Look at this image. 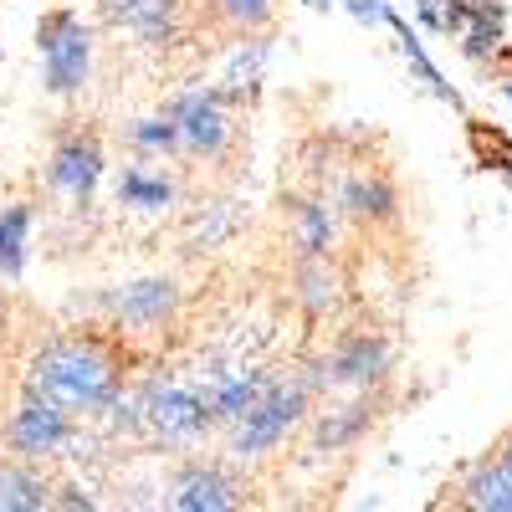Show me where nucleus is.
<instances>
[{
  "label": "nucleus",
  "mask_w": 512,
  "mask_h": 512,
  "mask_svg": "<svg viewBox=\"0 0 512 512\" xmlns=\"http://www.w3.org/2000/svg\"><path fill=\"white\" fill-rule=\"evenodd\" d=\"M26 390L62 400L72 415H98L113 410V400L123 395V364L98 333H57L31 354Z\"/></svg>",
  "instance_id": "f257e3e1"
},
{
  "label": "nucleus",
  "mask_w": 512,
  "mask_h": 512,
  "mask_svg": "<svg viewBox=\"0 0 512 512\" xmlns=\"http://www.w3.org/2000/svg\"><path fill=\"white\" fill-rule=\"evenodd\" d=\"M313 395H318V390L308 384V374H303V379H272L267 395L231 425V456H236V461H262V456H272V451L297 431V425L313 415Z\"/></svg>",
  "instance_id": "f03ea898"
},
{
  "label": "nucleus",
  "mask_w": 512,
  "mask_h": 512,
  "mask_svg": "<svg viewBox=\"0 0 512 512\" xmlns=\"http://www.w3.org/2000/svg\"><path fill=\"white\" fill-rule=\"evenodd\" d=\"M36 52H41V82L52 98H77L93 77V26L72 6H52L36 21Z\"/></svg>",
  "instance_id": "7ed1b4c3"
},
{
  "label": "nucleus",
  "mask_w": 512,
  "mask_h": 512,
  "mask_svg": "<svg viewBox=\"0 0 512 512\" xmlns=\"http://www.w3.org/2000/svg\"><path fill=\"white\" fill-rule=\"evenodd\" d=\"M139 431H149L164 446H195L205 431H216V415H210L205 384L159 374L139 390Z\"/></svg>",
  "instance_id": "20e7f679"
},
{
  "label": "nucleus",
  "mask_w": 512,
  "mask_h": 512,
  "mask_svg": "<svg viewBox=\"0 0 512 512\" xmlns=\"http://www.w3.org/2000/svg\"><path fill=\"white\" fill-rule=\"evenodd\" d=\"M103 169H108V154H103L98 128L88 118H67L52 139V154H47V190L57 200H67L72 210H88Z\"/></svg>",
  "instance_id": "39448f33"
},
{
  "label": "nucleus",
  "mask_w": 512,
  "mask_h": 512,
  "mask_svg": "<svg viewBox=\"0 0 512 512\" xmlns=\"http://www.w3.org/2000/svg\"><path fill=\"white\" fill-rule=\"evenodd\" d=\"M236 98L221 82H200V88L175 93L164 108L175 113L180 139H185V159H226L236 144Z\"/></svg>",
  "instance_id": "423d86ee"
},
{
  "label": "nucleus",
  "mask_w": 512,
  "mask_h": 512,
  "mask_svg": "<svg viewBox=\"0 0 512 512\" xmlns=\"http://www.w3.org/2000/svg\"><path fill=\"white\" fill-rule=\"evenodd\" d=\"M390 364H395V349L379 328H349L344 338H333V349L308 369V384L318 395L323 390H374V384H384Z\"/></svg>",
  "instance_id": "0eeeda50"
},
{
  "label": "nucleus",
  "mask_w": 512,
  "mask_h": 512,
  "mask_svg": "<svg viewBox=\"0 0 512 512\" xmlns=\"http://www.w3.org/2000/svg\"><path fill=\"white\" fill-rule=\"evenodd\" d=\"M72 410L41 390H26L21 405L6 420V456L16 461H52L72 446Z\"/></svg>",
  "instance_id": "6e6552de"
},
{
  "label": "nucleus",
  "mask_w": 512,
  "mask_h": 512,
  "mask_svg": "<svg viewBox=\"0 0 512 512\" xmlns=\"http://www.w3.org/2000/svg\"><path fill=\"white\" fill-rule=\"evenodd\" d=\"M98 11L108 16L113 31L134 36L149 52H169L175 41H185V16L190 0H98Z\"/></svg>",
  "instance_id": "1a4fd4ad"
},
{
  "label": "nucleus",
  "mask_w": 512,
  "mask_h": 512,
  "mask_svg": "<svg viewBox=\"0 0 512 512\" xmlns=\"http://www.w3.org/2000/svg\"><path fill=\"white\" fill-rule=\"evenodd\" d=\"M98 308L108 313L113 328H128V333H154L164 323H175L180 313V287L169 277H139L128 287H113L98 297Z\"/></svg>",
  "instance_id": "9d476101"
},
{
  "label": "nucleus",
  "mask_w": 512,
  "mask_h": 512,
  "mask_svg": "<svg viewBox=\"0 0 512 512\" xmlns=\"http://www.w3.org/2000/svg\"><path fill=\"white\" fill-rule=\"evenodd\" d=\"M169 507L175 512H231L246 507V487L216 461H185L169 482Z\"/></svg>",
  "instance_id": "9b49d317"
},
{
  "label": "nucleus",
  "mask_w": 512,
  "mask_h": 512,
  "mask_svg": "<svg viewBox=\"0 0 512 512\" xmlns=\"http://www.w3.org/2000/svg\"><path fill=\"white\" fill-rule=\"evenodd\" d=\"M338 210L359 226H390L400 216V190L379 169H359V175H349L338 185Z\"/></svg>",
  "instance_id": "f8f14e48"
},
{
  "label": "nucleus",
  "mask_w": 512,
  "mask_h": 512,
  "mask_svg": "<svg viewBox=\"0 0 512 512\" xmlns=\"http://www.w3.org/2000/svg\"><path fill=\"white\" fill-rule=\"evenodd\" d=\"M267 384H272V374H262V369H216L205 379V400H210V415H216V425H231L267 395Z\"/></svg>",
  "instance_id": "ddd939ff"
},
{
  "label": "nucleus",
  "mask_w": 512,
  "mask_h": 512,
  "mask_svg": "<svg viewBox=\"0 0 512 512\" xmlns=\"http://www.w3.org/2000/svg\"><path fill=\"white\" fill-rule=\"evenodd\" d=\"M374 425V400L369 390H359V400L349 405H328L318 415V431H313V451H349L359 446V436Z\"/></svg>",
  "instance_id": "4468645a"
},
{
  "label": "nucleus",
  "mask_w": 512,
  "mask_h": 512,
  "mask_svg": "<svg viewBox=\"0 0 512 512\" xmlns=\"http://www.w3.org/2000/svg\"><path fill=\"white\" fill-rule=\"evenodd\" d=\"M52 502H57L52 482L36 472V461H16V456L0 461V512H36Z\"/></svg>",
  "instance_id": "2eb2a0df"
},
{
  "label": "nucleus",
  "mask_w": 512,
  "mask_h": 512,
  "mask_svg": "<svg viewBox=\"0 0 512 512\" xmlns=\"http://www.w3.org/2000/svg\"><path fill=\"white\" fill-rule=\"evenodd\" d=\"M338 297H344V277H338V267L323 256H297V303H303L313 318L333 313Z\"/></svg>",
  "instance_id": "dca6fc26"
},
{
  "label": "nucleus",
  "mask_w": 512,
  "mask_h": 512,
  "mask_svg": "<svg viewBox=\"0 0 512 512\" xmlns=\"http://www.w3.org/2000/svg\"><path fill=\"white\" fill-rule=\"evenodd\" d=\"M272 16H277V0H205V11H200V21H210V31H221L231 41L262 31Z\"/></svg>",
  "instance_id": "f3484780"
},
{
  "label": "nucleus",
  "mask_w": 512,
  "mask_h": 512,
  "mask_svg": "<svg viewBox=\"0 0 512 512\" xmlns=\"http://www.w3.org/2000/svg\"><path fill=\"white\" fill-rule=\"evenodd\" d=\"M118 205L144 210V216L169 210V205H175V180L154 175V169H144V164H123L118 169Z\"/></svg>",
  "instance_id": "a211bd4d"
},
{
  "label": "nucleus",
  "mask_w": 512,
  "mask_h": 512,
  "mask_svg": "<svg viewBox=\"0 0 512 512\" xmlns=\"http://www.w3.org/2000/svg\"><path fill=\"white\" fill-rule=\"evenodd\" d=\"M123 144L134 149L139 159H164V154H185L180 123H175V113H169V108H159V113H149V118H134V123H128V134H123Z\"/></svg>",
  "instance_id": "6ab92c4d"
},
{
  "label": "nucleus",
  "mask_w": 512,
  "mask_h": 512,
  "mask_svg": "<svg viewBox=\"0 0 512 512\" xmlns=\"http://www.w3.org/2000/svg\"><path fill=\"white\" fill-rule=\"evenodd\" d=\"M231 231H236V210H231L226 200H210V205H195V210H190V221H185V236H180V241H185L190 256H200V251L226 246Z\"/></svg>",
  "instance_id": "aec40b11"
},
{
  "label": "nucleus",
  "mask_w": 512,
  "mask_h": 512,
  "mask_svg": "<svg viewBox=\"0 0 512 512\" xmlns=\"http://www.w3.org/2000/svg\"><path fill=\"white\" fill-rule=\"evenodd\" d=\"M292 241H297V256L333 251V216H328L323 200H313V195L292 200Z\"/></svg>",
  "instance_id": "412c9836"
},
{
  "label": "nucleus",
  "mask_w": 512,
  "mask_h": 512,
  "mask_svg": "<svg viewBox=\"0 0 512 512\" xmlns=\"http://www.w3.org/2000/svg\"><path fill=\"white\" fill-rule=\"evenodd\" d=\"M31 216L36 210L26 200L0 210V277H21L26 267V241H31Z\"/></svg>",
  "instance_id": "4be33fe9"
},
{
  "label": "nucleus",
  "mask_w": 512,
  "mask_h": 512,
  "mask_svg": "<svg viewBox=\"0 0 512 512\" xmlns=\"http://www.w3.org/2000/svg\"><path fill=\"white\" fill-rule=\"evenodd\" d=\"M492 456H497V461L507 466V477H512V431H502V441L492 446Z\"/></svg>",
  "instance_id": "5701e85b"
},
{
  "label": "nucleus",
  "mask_w": 512,
  "mask_h": 512,
  "mask_svg": "<svg viewBox=\"0 0 512 512\" xmlns=\"http://www.w3.org/2000/svg\"><path fill=\"white\" fill-rule=\"evenodd\" d=\"M313 6H328V0H313Z\"/></svg>",
  "instance_id": "b1692460"
}]
</instances>
